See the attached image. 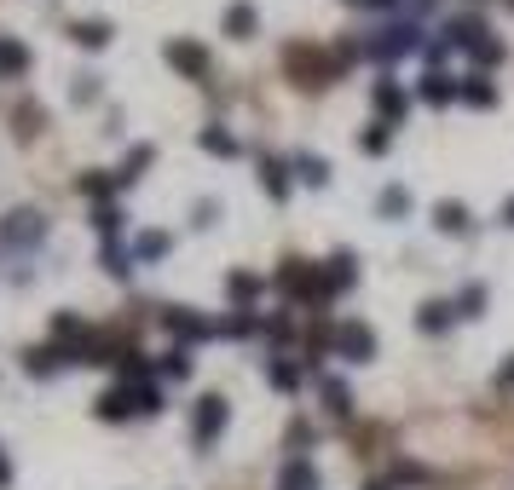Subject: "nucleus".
<instances>
[{
    "mask_svg": "<svg viewBox=\"0 0 514 490\" xmlns=\"http://www.w3.org/2000/svg\"><path fill=\"white\" fill-rule=\"evenodd\" d=\"M393 479H399V485H422V467H416V462H399Z\"/></svg>",
    "mask_w": 514,
    "mask_h": 490,
    "instance_id": "nucleus-37",
    "label": "nucleus"
},
{
    "mask_svg": "<svg viewBox=\"0 0 514 490\" xmlns=\"http://www.w3.org/2000/svg\"><path fill=\"white\" fill-rule=\"evenodd\" d=\"M168 64L179 75H191V82H202V75H209V53H202L197 41H168Z\"/></svg>",
    "mask_w": 514,
    "mask_h": 490,
    "instance_id": "nucleus-7",
    "label": "nucleus"
},
{
    "mask_svg": "<svg viewBox=\"0 0 514 490\" xmlns=\"http://www.w3.org/2000/svg\"><path fill=\"white\" fill-rule=\"evenodd\" d=\"M433 226L440 231H469V208H462V202H440V208H433Z\"/></svg>",
    "mask_w": 514,
    "mask_h": 490,
    "instance_id": "nucleus-22",
    "label": "nucleus"
},
{
    "mask_svg": "<svg viewBox=\"0 0 514 490\" xmlns=\"http://www.w3.org/2000/svg\"><path fill=\"white\" fill-rule=\"evenodd\" d=\"M451 318H457V306H440V300H433V306L416 312V329H422V335H445Z\"/></svg>",
    "mask_w": 514,
    "mask_h": 490,
    "instance_id": "nucleus-18",
    "label": "nucleus"
},
{
    "mask_svg": "<svg viewBox=\"0 0 514 490\" xmlns=\"http://www.w3.org/2000/svg\"><path fill=\"white\" fill-rule=\"evenodd\" d=\"M41 236H46V219L35 208H18L6 219V243H41Z\"/></svg>",
    "mask_w": 514,
    "mask_h": 490,
    "instance_id": "nucleus-10",
    "label": "nucleus"
},
{
    "mask_svg": "<svg viewBox=\"0 0 514 490\" xmlns=\"http://www.w3.org/2000/svg\"><path fill=\"white\" fill-rule=\"evenodd\" d=\"M226 294H231V300H255V294H260V277H255V272H231V277H226Z\"/></svg>",
    "mask_w": 514,
    "mask_h": 490,
    "instance_id": "nucleus-26",
    "label": "nucleus"
},
{
    "mask_svg": "<svg viewBox=\"0 0 514 490\" xmlns=\"http://www.w3.org/2000/svg\"><path fill=\"white\" fill-rule=\"evenodd\" d=\"M364 490H393V485H387V479H376V485H364Z\"/></svg>",
    "mask_w": 514,
    "mask_h": 490,
    "instance_id": "nucleus-41",
    "label": "nucleus"
},
{
    "mask_svg": "<svg viewBox=\"0 0 514 490\" xmlns=\"http://www.w3.org/2000/svg\"><path fill=\"white\" fill-rule=\"evenodd\" d=\"M497 387H503V392H514V358L503 363V370H497Z\"/></svg>",
    "mask_w": 514,
    "mask_h": 490,
    "instance_id": "nucleus-38",
    "label": "nucleus"
},
{
    "mask_svg": "<svg viewBox=\"0 0 514 490\" xmlns=\"http://www.w3.org/2000/svg\"><path fill=\"white\" fill-rule=\"evenodd\" d=\"M503 226H514V197H509V202H503Z\"/></svg>",
    "mask_w": 514,
    "mask_h": 490,
    "instance_id": "nucleus-40",
    "label": "nucleus"
},
{
    "mask_svg": "<svg viewBox=\"0 0 514 490\" xmlns=\"http://www.w3.org/2000/svg\"><path fill=\"white\" fill-rule=\"evenodd\" d=\"M404 208H411V191H404V185H387V191H382V214L399 219Z\"/></svg>",
    "mask_w": 514,
    "mask_h": 490,
    "instance_id": "nucleus-29",
    "label": "nucleus"
},
{
    "mask_svg": "<svg viewBox=\"0 0 514 490\" xmlns=\"http://www.w3.org/2000/svg\"><path fill=\"white\" fill-rule=\"evenodd\" d=\"M376 110H382L387 121H399V116H404V92H399L393 82H376Z\"/></svg>",
    "mask_w": 514,
    "mask_h": 490,
    "instance_id": "nucleus-23",
    "label": "nucleus"
},
{
    "mask_svg": "<svg viewBox=\"0 0 514 490\" xmlns=\"http://www.w3.org/2000/svg\"><path fill=\"white\" fill-rule=\"evenodd\" d=\"M87 99H99V82H92V75H82V82H75V104H87Z\"/></svg>",
    "mask_w": 514,
    "mask_h": 490,
    "instance_id": "nucleus-36",
    "label": "nucleus"
},
{
    "mask_svg": "<svg viewBox=\"0 0 514 490\" xmlns=\"http://www.w3.org/2000/svg\"><path fill=\"white\" fill-rule=\"evenodd\" d=\"M255 29H260V18H255V6H248V0H238V6H226V35L248 41Z\"/></svg>",
    "mask_w": 514,
    "mask_h": 490,
    "instance_id": "nucleus-14",
    "label": "nucleus"
},
{
    "mask_svg": "<svg viewBox=\"0 0 514 490\" xmlns=\"http://www.w3.org/2000/svg\"><path fill=\"white\" fill-rule=\"evenodd\" d=\"M150 162H157V150H150V145H133V150H128V162H121V173H116V185H133Z\"/></svg>",
    "mask_w": 514,
    "mask_h": 490,
    "instance_id": "nucleus-20",
    "label": "nucleus"
},
{
    "mask_svg": "<svg viewBox=\"0 0 514 490\" xmlns=\"http://www.w3.org/2000/svg\"><path fill=\"white\" fill-rule=\"evenodd\" d=\"M422 99H428V104H451V99H462V82H451V75L428 70V75H422Z\"/></svg>",
    "mask_w": 514,
    "mask_h": 490,
    "instance_id": "nucleus-13",
    "label": "nucleus"
},
{
    "mask_svg": "<svg viewBox=\"0 0 514 490\" xmlns=\"http://www.w3.org/2000/svg\"><path fill=\"white\" fill-rule=\"evenodd\" d=\"M284 64H289V75H295L301 87H324V82L335 75V64L318 53V46H289V53H284Z\"/></svg>",
    "mask_w": 514,
    "mask_h": 490,
    "instance_id": "nucleus-2",
    "label": "nucleus"
},
{
    "mask_svg": "<svg viewBox=\"0 0 514 490\" xmlns=\"http://www.w3.org/2000/svg\"><path fill=\"white\" fill-rule=\"evenodd\" d=\"M358 150H364V156H382V150H387V121H376V128L358 133Z\"/></svg>",
    "mask_w": 514,
    "mask_h": 490,
    "instance_id": "nucleus-30",
    "label": "nucleus"
},
{
    "mask_svg": "<svg viewBox=\"0 0 514 490\" xmlns=\"http://www.w3.org/2000/svg\"><path fill=\"white\" fill-rule=\"evenodd\" d=\"M277 289H284L289 300H324V277H318L306 260H284V272H277Z\"/></svg>",
    "mask_w": 514,
    "mask_h": 490,
    "instance_id": "nucleus-4",
    "label": "nucleus"
},
{
    "mask_svg": "<svg viewBox=\"0 0 514 490\" xmlns=\"http://www.w3.org/2000/svg\"><path fill=\"white\" fill-rule=\"evenodd\" d=\"M370 6H393V0H370Z\"/></svg>",
    "mask_w": 514,
    "mask_h": 490,
    "instance_id": "nucleus-42",
    "label": "nucleus"
},
{
    "mask_svg": "<svg viewBox=\"0 0 514 490\" xmlns=\"http://www.w3.org/2000/svg\"><path fill=\"white\" fill-rule=\"evenodd\" d=\"M162 323H168V335H179V341H202V335H214V323H209V318H197V312H185V306H168V312H162Z\"/></svg>",
    "mask_w": 514,
    "mask_h": 490,
    "instance_id": "nucleus-9",
    "label": "nucleus"
},
{
    "mask_svg": "<svg viewBox=\"0 0 514 490\" xmlns=\"http://www.w3.org/2000/svg\"><path fill=\"white\" fill-rule=\"evenodd\" d=\"M295 173H301L306 185H330V162H324V156H295Z\"/></svg>",
    "mask_w": 514,
    "mask_h": 490,
    "instance_id": "nucleus-24",
    "label": "nucleus"
},
{
    "mask_svg": "<svg viewBox=\"0 0 514 490\" xmlns=\"http://www.w3.org/2000/svg\"><path fill=\"white\" fill-rule=\"evenodd\" d=\"M70 35H75V41H82V46H87V53H99V46H111V24H104V18H87V24H75V29H70Z\"/></svg>",
    "mask_w": 514,
    "mask_h": 490,
    "instance_id": "nucleus-19",
    "label": "nucleus"
},
{
    "mask_svg": "<svg viewBox=\"0 0 514 490\" xmlns=\"http://www.w3.org/2000/svg\"><path fill=\"white\" fill-rule=\"evenodd\" d=\"M128 260H133V255H121V248H116V243H111V248H104V265H111V272H116V277H121V272H128Z\"/></svg>",
    "mask_w": 514,
    "mask_h": 490,
    "instance_id": "nucleus-35",
    "label": "nucleus"
},
{
    "mask_svg": "<svg viewBox=\"0 0 514 490\" xmlns=\"http://www.w3.org/2000/svg\"><path fill=\"white\" fill-rule=\"evenodd\" d=\"M111 185H116V179H104V173H82V191L99 202V208H104V197H111Z\"/></svg>",
    "mask_w": 514,
    "mask_h": 490,
    "instance_id": "nucleus-32",
    "label": "nucleus"
},
{
    "mask_svg": "<svg viewBox=\"0 0 514 490\" xmlns=\"http://www.w3.org/2000/svg\"><path fill=\"white\" fill-rule=\"evenodd\" d=\"M0 485H12V462H6V456H0Z\"/></svg>",
    "mask_w": 514,
    "mask_h": 490,
    "instance_id": "nucleus-39",
    "label": "nucleus"
},
{
    "mask_svg": "<svg viewBox=\"0 0 514 490\" xmlns=\"http://www.w3.org/2000/svg\"><path fill=\"white\" fill-rule=\"evenodd\" d=\"M24 70H29V46L24 41H0V75H6V82H18Z\"/></svg>",
    "mask_w": 514,
    "mask_h": 490,
    "instance_id": "nucleus-17",
    "label": "nucleus"
},
{
    "mask_svg": "<svg viewBox=\"0 0 514 490\" xmlns=\"http://www.w3.org/2000/svg\"><path fill=\"white\" fill-rule=\"evenodd\" d=\"M99 416L104 421H128V416H145V381H121L99 399Z\"/></svg>",
    "mask_w": 514,
    "mask_h": 490,
    "instance_id": "nucleus-3",
    "label": "nucleus"
},
{
    "mask_svg": "<svg viewBox=\"0 0 514 490\" xmlns=\"http://www.w3.org/2000/svg\"><path fill=\"white\" fill-rule=\"evenodd\" d=\"M480 306H486V283H469L457 294V318H480Z\"/></svg>",
    "mask_w": 514,
    "mask_h": 490,
    "instance_id": "nucleus-27",
    "label": "nucleus"
},
{
    "mask_svg": "<svg viewBox=\"0 0 514 490\" xmlns=\"http://www.w3.org/2000/svg\"><path fill=\"white\" fill-rule=\"evenodd\" d=\"M260 185H267V197H277V202H284V197H289V162L267 156V162H260Z\"/></svg>",
    "mask_w": 514,
    "mask_h": 490,
    "instance_id": "nucleus-15",
    "label": "nucleus"
},
{
    "mask_svg": "<svg viewBox=\"0 0 514 490\" xmlns=\"http://www.w3.org/2000/svg\"><path fill=\"white\" fill-rule=\"evenodd\" d=\"M226 421H231V404L220 399V392H209V399H197V421H191L197 445H214V438L226 433Z\"/></svg>",
    "mask_w": 514,
    "mask_h": 490,
    "instance_id": "nucleus-5",
    "label": "nucleus"
},
{
    "mask_svg": "<svg viewBox=\"0 0 514 490\" xmlns=\"http://www.w3.org/2000/svg\"><path fill=\"white\" fill-rule=\"evenodd\" d=\"M335 358L370 363V358H376V335H370L364 323H341V329H335Z\"/></svg>",
    "mask_w": 514,
    "mask_h": 490,
    "instance_id": "nucleus-6",
    "label": "nucleus"
},
{
    "mask_svg": "<svg viewBox=\"0 0 514 490\" xmlns=\"http://www.w3.org/2000/svg\"><path fill=\"white\" fill-rule=\"evenodd\" d=\"M445 41H451V46H462V53H474V64H497V58L509 53V46L497 41L480 18H457V24L445 29Z\"/></svg>",
    "mask_w": 514,
    "mask_h": 490,
    "instance_id": "nucleus-1",
    "label": "nucleus"
},
{
    "mask_svg": "<svg viewBox=\"0 0 514 490\" xmlns=\"http://www.w3.org/2000/svg\"><path fill=\"white\" fill-rule=\"evenodd\" d=\"M157 370L168 375V381H185V375H191V358H185V352H179V346H174V352H168V358L157 363Z\"/></svg>",
    "mask_w": 514,
    "mask_h": 490,
    "instance_id": "nucleus-31",
    "label": "nucleus"
},
{
    "mask_svg": "<svg viewBox=\"0 0 514 490\" xmlns=\"http://www.w3.org/2000/svg\"><path fill=\"white\" fill-rule=\"evenodd\" d=\"M462 104H474V110H491V104H497V87H491V75H486V70L462 75Z\"/></svg>",
    "mask_w": 514,
    "mask_h": 490,
    "instance_id": "nucleus-11",
    "label": "nucleus"
},
{
    "mask_svg": "<svg viewBox=\"0 0 514 490\" xmlns=\"http://www.w3.org/2000/svg\"><path fill=\"white\" fill-rule=\"evenodd\" d=\"M58 363H64V346H29V352H24V370L29 375H53Z\"/></svg>",
    "mask_w": 514,
    "mask_h": 490,
    "instance_id": "nucleus-16",
    "label": "nucleus"
},
{
    "mask_svg": "<svg viewBox=\"0 0 514 490\" xmlns=\"http://www.w3.org/2000/svg\"><path fill=\"white\" fill-rule=\"evenodd\" d=\"M324 404H330V416H347L353 409V392L335 381V375H324Z\"/></svg>",
    "mask_w": 514,
    "mask_h": 490,
    "instance_id": "nucleus-25",
    "label": "nucleus"
},
{
    "mask_svg": "<svg viewBox=\"0 0 514 490\" xmlns=\"http://www.w3.org/2000/svg\"><path fill=\"white\" fill-rule=\"evenodd\" d=\"M318 277H324V294H347L353 283H358V260L341 248V255H330V265H324Z\"/></svg>",
    "mask_w": 514,
    "mask_h": 490,
    "instance_id": "nucleus-8",
    "label": "nucleus"
},
{
    "mask_svg": "<svg viewBox=\"0 0 514 490\" xmlns=\"http://www.w3.org/2000/svg\"><path fill=\"white\" fill-rule=\"evenodd\" d=\"M92 226H99L104 236H116V226H121V214L111 208V202H104V208H99V219H92Z\"/></svg>",
    "mask_w": 514,
    "mask_h": 490,
    "instance_id": "nucleus-34",
    "label": "nucleus"
},
{
    "mask_svg": "<svg viewBox=\"0 0 514 490\" xmlns=\"http://www.w3.org/2000/svg\"><path fill=\"white\" fill-rule=\"evenodd\" d=\"M509 6H514V0H509Z\"/></svg>",
    "mask_w": 514,
    "mask_h": 490,
    "instance_id": "nucleus-43",
    "label": "nucleus"
},
{
    "mask_svg": "<svg viewBox=\"0 0 514 490\" xmlns=\"http://www.w3.org/2000/svg\"><path fill=\"white\" fill-rule=\"evenodd\" d=\"M162 255H168V236H162V231H145V236L133 243V260H162Z\"/></svg>",
    "mask_w": 514,
    "mask_h": 490,
    "instance_id": "nucleus-28",
    "label": "nucleus"
},
{
    "mask_svg": "<svg viewBox=\"0 0 514 490\" xmlns=\"http://www.w3.org/2000/svg\"><path fill=\"white\" fill-rule=\"evenodd\" d=\"M202 150L209 156H238V133H226V128H202Z\"/></svg>",
    "mask_w": 514,
    "mask_h": 490,
    "instance_id": "nucleus-21",
    "label": "nucleus"
},
{
    "mask_svg": "<svg viewBox=\"0 0 514 490\" xmlns=\"http://www.w3.org/2000/svg\"><path fill=\"white\" fill-rule=\"evenodd\" d=\"M277 490H318V467L295 456V462H289L284 473H277Z\"/></svg>",
    "mask_w": 514,
    "mask_h": 490,
    "instance_id": "nucleus-12",
    "label": "nucleus"
},
{
    "mask_svg": "<svg viewBox=\"0 0 514 490\" xmlns=\"http://www.w3.org/2000/svg\"><path fill=\"white\" fill-rule=\"evenodd\" d=\"M267 375H272V387H277V392H295V381H301V375H295V363H277V358H272V370H267Z\"/></svg>",
    "mask_w": 514,
    "mask_h": 490,
    "instance_id": "nucleus-33",
    "label": "nucleus"
}]
</instances>
